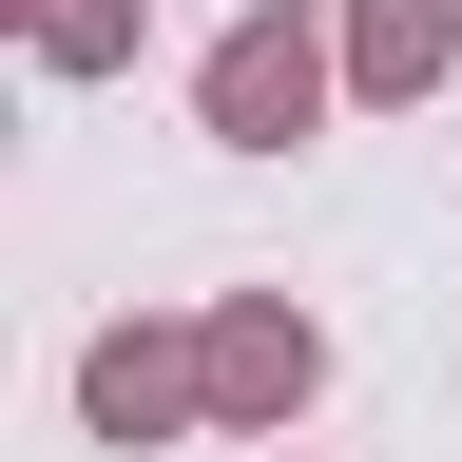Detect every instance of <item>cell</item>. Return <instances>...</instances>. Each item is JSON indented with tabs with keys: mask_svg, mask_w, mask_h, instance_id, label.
<instances>
[{
	"mask_svg": "<svg viewBox=\"0 0 462 462\" xmlns=\"http://www.w3.org/2000/svg\"><path fill=\"white\" fill-rule=\"evenodd\" d=\"M309 116H328V39H309V20H231V39H212V135L289 154Z\"/></svg>",
	"mask_w": 462,
	"mask_h": 462,
	"instance_id": "1",
	"label": "cell"
},
{
	"mask_svg": "<svg viewBox=\"0 0 462 462\" xmlns=\"http://www.w3.org/2000/svg\"><path fill=\"white\" fill-rule=\"evenodd\" d=\"M212 404L289 424V404H309V328H289V309H231V328H212Z\"/></svg>",
	"mask_w": 462,
	"mask_h": 462,
	"instance_id": "2",
	"label": "cell"
},
{
	"mask_svg": "<svg viewBox=\"0 0 462 462\" xmlns=\"http://www.w3.org/2000/svg\"><path fill=\"white\" fill-rule=\"evenodd\" d=\"M78 404H97V424H116V443H154V424H173V404H193V366H173V346H154V328H116V346H97V366H78Z\"/></svg>",
	"mask_w": 462,
	"mask_h": 462,
	"instance_id": "3",
	"label": "cell"
},
{
	"mask_svg": "<svg viewBox=\"0 0 462 462\" xmlns=\"http://www.w3.org/2000/svg\"><path fill=\"white\" fill-rule=\"evenodd\" d=\"M443 39H462V0H366V58H346V78H366V97H424Z\"/></svg>",
	"mask_w": 462,
	"mask_h": 462,
	"instance_id": "4",
	"label": "cell"
},
{
	"mask_svg": "<svg viewBox=\"0 0 462 462\" xmlns=\"http://www.w3.org/2000/svg\"><path fill=\"white\" fill-rule=\"evenodd\" d=\"M39 39L78 58V78H116V58H135V0H39Z\"/></svg>",
	"mask_w": 462,
	"mask_h": 462,
	"instance_id": "5",
	"label": "cell"
},
{
	"mask_svg": "<svg viewBox=\"0 0 462 462\" xmlns=\"http://www.w3.org/2000/svg\"><path fill=\"white\" fill-rule=\"evenodd\" d=\"M0 20H39V0H0Z\"/></svg>",
	"mask_w": 462,
	"mask_h": 462,
	"instance_id": "6",
	"label": "cell"
}]
</instances>
